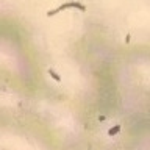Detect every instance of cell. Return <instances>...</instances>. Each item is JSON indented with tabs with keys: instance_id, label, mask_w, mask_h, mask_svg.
I'll use <instances>...</instances> for the list:
<instances>
[{
	"instance_id": "1",
	"label": "cell",
	"mask_w": 150,
	"mask_h": 150,
	"mask_svg": "<svg viewBox=\"0 0 150 150\" xmlns=\"http://www.w3.org/2000/svg\"><path fill=\"white\" fill-rule=\"evenodd\" d=\"M80 9L81 13H84L86 11V6H84L83 3H80V2H75V0H72V2H66V3H63V5H59L58 8H55V9H52V11H49L47 13V16L49 17H52V16H56L58 13H61V11H66V9Z\"/></svg>"
},
{
	"instance_id": "2",
	"label": "cell",
	"mask_w": 150,
	"mask_h": 150,
	"mask_svg": "<svg viewBox=\"0 0 150 150\" xmlns=\"http://www.w3.org/2000/svg\"><path fill=\"white\" fill-rule=\"evenodd\" d=\"M120 131V125H114L112 128H110L108 130V136H114V134H117Z\"/></svg>"
},
{
	"instance_id": "3",
	"label": "cell",
	"mask_w": 150,
	"mask_h": 150,
	"mask_svg": "<svg viewBox=\"0 0 150 150\" xmlns=\"http://www.w3.org/2000/svg\"><path fill=\"white\" fill-rule=\"evenodd\" d=\"M49 75H50V77H52V78L55 80V81H61V77H59V75H58V74L55 72L53 69H49Z\"/></svg>"
}]
</instances>
